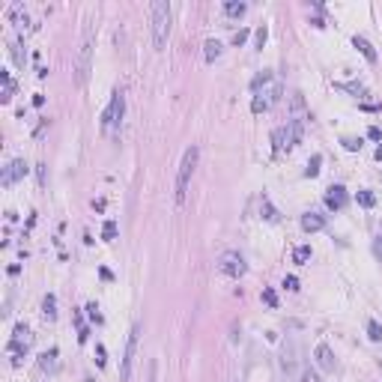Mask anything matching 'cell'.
Masks as SVG:
<instances>
[{
	"label": "cell",
	"instance_id": "cell-1",
	"mask_svg": "<svg viewBox=\"0 0 382 382\" xmlns=\"http://www.w3.org/2000/svg\"><path fill=\"white\" fill-rule=\"evenodd\" d=\"M251 90H254V102H251V110L260 113V110H269L278 99H281V81L275 78V72H260L257 78L251 81Z\"/></svg>",
	"mask_w": 382,
	"mask_h": 382
},
{
	"label": "cell",
	"instance_id": "cell-2",
	"mask_svg": "<svg viewBox=\"0 0 382 382\" xmlns=\"http://www.w3.org/2000/svg\"><path fill=\"white\" fill-rule=\"evenodd\" d=\"M93 48H96V27L93 21H87L81 30V42H78V60H75V81L81 87L87 84L90 69H93Z\"/></svg>",
	"mask_w": 382,
	"mask_h": 382
},
{
	"label": "cell",
	"instance_id": "cell-3",
	"mask_svg": "<svg viewBox=\"0 0 382 382\" xmlns=\"http://www.w3.org/2000/svg\"><path fill=\"white\" fill-rule=\"evenodd\" d=\"M149 15H152V45L162 51L167 45L170 24H173V3H167V0H156V3L149 6Z\"/></svg>",
	"mask_w": 382,
	"mask_h": 382
},
{
	"label": "cell",
	"instance_id": "cell-4",
	"mask_svg": "<svg viewBox=\"0 0 382 382\" xmlns=\"http://www.w3.org/2000/svg\"><path fill=\"white\" fill-rule=\"evenodd\" d=\"M197 159H200V149L197 146H188L182 152V162H179V170H176V185H173V200L176 203L185 200V191H188L191 173H194V167H197Z\"/></svg>",
	"mask_w": 382,
	"mask_h": 382
},
{
	"label": "cell",
	"instance_id": "cell-5",
	"mask_svg": "<svg viewBox=\"0 0 382 382\" xmlns=\"http://www.w3.org/2000/svg\"><path fill=\"white\" fill-rule=\"evenodd\" d=\"M123 113H126V96H123V90H113V93H110V102H108V108H105V113H102V129H105V132H113V129L123 123Z\"/></svg>",
	"mask_w": 382,
	"mask_h": 382
},
{
	"label": "cell",
	"instance_id": "cell-6",
	"mask_svg": "<svg viewBox=\"0 0 382 382\" xmlns=\"http://www.w3.org/2000/svg\"><path fill=\"white\" fill-rule=\"evenodd\" d=\"M137 340H140V323H135L132 331H129V337H126L123 364H120V379H123V382L132 379V367H135V358H137Z\"/></svg>",
	"mask_w": 382,
	"mask_h": 382
},
{
	"label": "cell",
	"instance_id": "cell-7",
	"mask_svg": "<svg viewBox=\"0 0 382 382\" xmlns=\"http://www.w3.org/2000/svg\"><path fill=\"white\" fill-rule=\"evenodd\" d=\"M218 269H221L224 275H230V278H242V275L248 272V263H245L242 254L227 251V254H221V260H218Z\"/></svg>",
	"mask_w": 382,
	"mask_h": 382
},
{
	"label": "cell",
	"instance_id": "cell-8",
	"mask_svg": "<svg viewBox=\"0 0 382 382\" xmlns=\"http://www.w3.org/2000/svg\"><path fill=\"white\" fill-rule=\"evenodd\" d=\"M301 135H304V120L301 117H293L287 123V129H281V140H284V149H293L301 143Z\"/></svg>",
	"mask_w": 382,
	"mask_h": 382
},
{
	"label": "cell",
	"instance_id": "cell-9",
	"mask_svg": "<svg viewBox=\"0 0 382 382\" xmlns=\"http://www.w3.org/2000/svg\"><path fill=\"white\" fill-rule=\"evenodd\" d=\"M27 164H24V159H15V162H9V167L3 170V185H12V182H18L21 176H27Z\"/></svg>",
	"mask_w": 382,
	"mask_h": 382
},
{
	"label": "cell",
	"instance_id": "cell-10",
	"mask_svg": "<svg viewBox=\"0 0 382 382\" xmlns=\"http://www.w3.org/2000/svg\"><path fill=\"white\" fill-rule=\"evenodd\" d=\"M326 203H328V209H343L347 206V188L343 185H331L328 194H326Z\"/></svg>",
	"mask_w": 382,
	"mask_h": 382
},
{
	"label": "cell",
	"instance_id": "cell-11",
	"mask_svg": "<svg viewBox=\"0 0 382 382\" xmlns=\"http://www.w3.org/2000/svg\"><path fill=\"white\" fill-rule=\"evenodd\" d=\"M323 227H326V218L320 212H304L301 215V230L304 233H317V230H323Z\"/></svg>",
	"mask_w": 382,
	"mask_h": 382
},
{
	"label": "cell",
	"instance_id": "cell-12",
	"mask_svg": "<svg viewBox=\"0 0 382 382\" xmlns=\"http://www.w3.org/2000/svg\"><path fill=\"white\" fill-rule=\"evenodd\" d=\"M314 355H317V364H320L326 373H331V370H334V364H337V361H334V355H331V350L326 347V343H320Z\"/></svg>",
	"mask_w": 382,
	"mask_h": 382
},
{
	"label": "cell",
	"instance_id": "cell-13",
	"mask_svg": "<svg viewBox=\"0 0 382 382\" xmlns=\"http://www.w3.org/2000/svg\"><path fill=\"white\" fill-rule=\"evenodd\" d=\"M57 358H60V350H57V347H51L48 353H42V355H39V370L54 373V370L60 367V361H57Z\"/></svg>",
	"mask_w": 382,
	"mask_h": 382
},
{
	"label": "cell",
	"instance_id": "cell-14",
	"mask_svg": "<svg viewBox=\"0 0 382 382\" xmlns=\"http://www.w3.org/2000/svg\"><path fill=\"white\" fill-rule=\"evenodd\" d=\"M353 45L364 54V60H367V63H376V48L364 39V36H353Z\"/></svg>",
	"mask_w": 382,
	"mask_h": 382
},
{
	"label": "cell",
	"instance_id": "cell-15",
	"mask_svg": "<svg viewBox=\"0 0 382 382\" xmlns=\"http://www.w3.org/2000/svg\"><path fill=\"white\" fill-rule=\"evenodd\" d=\"M221 51H224V45H221L218 39H206V42H203V57H206L209 63H212V60H218V57H221Z\"/></svg>",
	"mask_w": 382,
	"mask_h": 382
},
{
	"label": "cell",
	"instance_id": "cell-16",
	"mask_svg": "<svg viewBox=\"0 0 382 382\" xmlns=\"http://www.w3.org/2000/svg\"><path fill=\"white\" fill-rule=\"evenodd\" d=\"M260 212H263V218H266V221H278V218H281V212L272 206V200L266 197V194L260 197Z\"/></svg>",
	"mask_w": 382,
	"mask_h": 382
},
{
	"label": "cell",
	"instance_id": "cell-17",
	"mask_svg": "<svg viewBox=\"0 0 382 382\" xmlns=\"http://www.w3.org/2000/svg\"><path fill=\"white\" fill-rule=\"evenodd\" d=\"M0 81H3V102H9L12 93H15V81L9 78V72H6V69H0Z\"/></svg>",
	"mask_w": 382,
	"mask_h": 382
},
{
	"label": "cell",
	"instance_id": "cell-18",
	"mask_svg": "<svg viewBox=\"0 0 382 382\" xmlns=\"http://www.w3.org/2000/svg\"><path fill=\"white\" fill-rule=\"evenodd\" d=\"M42 314H45V320H54V317H57V296H45Z\"/></svg>",
	"mask_w": 382,
	"mask_h": 382
},
{
	"label": "cell",
	"instance_id": "cell-19",
	"mask_svg": "<svg viewBox=\"0 0 382 382\" xmlns=\"http://www.w3.org/2000/svg\"><path fill=\"white\" fill-rule=\"evenodd\" d=\"M245 3H242V0H239V3H236V0H227V3H224V12L227 15H233V18H239V15H245Z\"/></svg>",
	"mask_w": 382,
	"mask_h": 382
},
{
	"label": "cell",
	"instance_id": "cell-20",
	"mask_svg": "<svg viewBox=\"0 0 382 382\" xmlns=\"http://www.w3.org/2000/svg\"><path fill=\"white\" fill-rule=\"evenodd\" d=\"M9 51H12L15 66H21V69H24V63H27V51L21 48V42H12V45H9Z\"/></svg>",
	"mask_w": 382,
	"mask_h": 382
},
{
	"label": "cell",
	"instance_id": "cell-21",
	"mask_svg": "<svg viewBox=\"0 0 382 382\" xmlns=\"http://www.w3.org/2000/svg\"><path fill=\"white\" fill-rule=\"evenodd\" d=\"M293 260H296L299 266H304V263L311 260V245H299V248L293 251Z\"/></svg>",
	"mask_w": 382,
	"mask_h": 382
},
{
	"label": "cell",
	"instance_id": "cell-22",
	"mask_svg": "<svg viewBox=\"0 0 382 382\" xmlns=\"http://www.w3.org/2000/svg\"><path fill=\"white\" fill-rule=\"evenodd\" d=\"M320 164H323V156L317 152V156H311L308 167H304V176H320Z\"/></svg>",
	"mask_w": 382,
	"mask_h": 382
},
{
	"label": "cell",
	"instance_id": "cell-23",
	"mask_svg": "<svg viewBox=\"0 0 382 382\" xmlns=\"http://www.w3.org/2000/svg\"><path fill=\"white\" fill-rule=\"evenodd\" d=\"M367 337H370V340H376V343L382 340V326H379L376 320H367Z\"/></svg>",
	"mask_w": 382,
	"mask_h": 382
},
{
	"label": "cell",
	"instance_id": "cell-24",
	"mask_svg": "<svg viewBox=\"0 0 382 382\" xmlns=\"http://www.w3.org/2000/svg\"><path fill=\"white\" fill-rule=\"evenodd\" d=\"M102 236L110 242V239H117V221H105V227H102Z\"/></svg>",
	"mask_w": 382,
	"mask_h": 382
},
{
	"label": "cell",
	"instance_id": "cell-25",
	"mask_svg": "<svg viewBox=\"0 0 382 382\" xmlns=\"http://www.w3.org/2000/svg\"><path fill=\"white\" fill-rule=\"evenodd\" d=\"M358 203H361L364 209H370V206L376 203V197H373V191H358Z\"/></svg>",
	"mask_w": 382,
	"mask_h": 382
},
{
	"label": "cell",
	"instance_id": "cell-26",
	"mask_svg": "<svg viewBox=\"0 0 382 382\" xmlns=\"http://www.w3.org/2000/svg\"><path fill=\"white\" fill-rule=\"evenodd\" d=\"M263 301L269 304V308H278V296H275V290L266 287V290H263Z\"/></svg>",
	"mask_w": 382,
	"mask_h": 382
},
{
	"label": "cell",
	"instance_id": "cell-27",
	"mask_svg": "<svg viewBox=\"0 0 382 382\" xmlns=\"http://www.w3.org/2000/svg\"><path fill=\"white\" fill-rule=\"evenodd\" d=\"M340 143H343V146H347L350 152H358V149H361V137H343Z\"/></svg>",
	"mask_w": 382,
	"mask_h": 382
},
{
	"label": "cell",
	"instance_id": "cell-28",
	"mask_svg": "<svg viewBox=\"0 0 382 382\" xmlns=\"http://www.w3.org/2000/svg\"><path fill=\"white\" fill-rule=\"evenodd\" d=\"M337 87L347 93H355V96H364V84H337Z\"/></svg>",
	"mask_w": 382,
	"mask_h": 382
},
{
	"label": "cell",
	"instance_id": "cell-29",
	"mask_svg": "<svg viewBox=\"0 0 382 382\" xmlns=\"http://www.w3.org/2000/svg\"><path fill=\"white\" fill-rule=\"evenodd\" d=\"M284 287H287L290 293H296V290H299V278H296V275H287V278H284Z\"/></svg>",
	"mask_w": 382,
	"mask_h": 382
},
{
	"label": "cell",
	"instance_id": "cell-30",
	"mask_svg": "<svg viewBox=\"0 0 382 382\" xmlns=\"http://www.w3.org/2000/svg\"><path fill=\"white\" fill-rule=\"evenodd\" d=\"M248 42V30L242 27V30H236V36H233V45H245Z\"/></svg>",
	"mask_w": 382,
	"mask_h": 382
},
{
	"label": "cell",
	"instance_id": "cell-31",
	"mask_svg": "<svg viewBox=\"0 0 382 382\" xmlns=\"http://www.w3.org/2000/svg\"><path fill=\"white\" fill-rule=\"evenodd\" d=\"M266 36H269V30H266V24H263V27L257 30V48H263V45H266Z\"/></svg>",
	"mask_w": 382,
	"mask_h": 382
},
{
	"label": "cell",
	"instance_id": "cell-32",
	"mask_svg": "<svg viewBox=\"0 0 382 382\" xmlns=\"http://www.w3.org/2000/svg\"><path fill=\"white\" fill-rule=\"evenodd\" d=\"M96 355H99V358H96V361H99V367H105V364H108V358H105V347H102V343H96Z\"/></svg>",
	"mask_w": 382,
	"mask_h": 382
},
{
	"label": "cell",
	"instance_id": "cell-33",
	"mask_svg": "<svg viewBox=\"0 0 382 382\" xmlns=\"http://www.w3.org/2000/svg\"><path fill=\"white\" fill-rule=\"evenodd\" d=\"M301 382H320V376H317V373H314V370L308 367V370L301 373Z\"/></svg>",
	"mask_w": 382,
	"mask_h": 382
},
{
	"label": "cell",
	"instance_id": "cell-34",
	"mask_svg": "<svg viewBox=\"0 0 382 382\" xmlns=\"http://www.w3.org/2000/svg\"><path fill=\"white\" fill-rule=\"evenodd\" d=\"M367 137H370V140H382V129L370 126V129H367Z\"/></svg>",
	"mask_w": 382,
	"mask_h": 382
},
{
	"label": "cell",
	"instance_id": "cell-35",
	"mask_svg": "<svg viewBox=\"0 0 382 382\" xmlns=\"http://www.w3.org/2000/svg\"><path fill=\"white\" fill-rule=\"evenodd\" d=\"M87 311H90V320L102 323V314H99V308H96V304H87Z\"/></svg>",
	"mask_w": 382,
	"mask_h": 382
},
{
	"label": "cell",
	"instance_id": "cell-36",
	"mask_svg": "<svg viewBox=\"0 0 382 382\" xmlns=\"http://www.w3.org/2000/svg\"><path fill=\"white\" fill-rule=\"evenodd\" d=\"M149 382H159V364L156 361L149 364Z\"/></svg>",
	"mask_w": 382,
	"mask_h": 382
},
{
	"label": "cell",
	"instance_id": "cell-37",
	"mask_svg": "<svg viewBox=\"0 0 382 382\" xmlns=\"http://www.w3.org/2000/svg\"><path fill=\"white\" fill-rule=\"evenodd\" d=\"M33 105H36V108H42V105H45V96H42V93H36V96H33Z\"/></svg>",
	"mask_w": 382,
	"mask_h": 382
},
{
	"label": "cell",
	"instance_id": "cell-38",
	"mask_svg": "<svg viewBox=\"0 0 382 382\" xmlns=\"http://www.w3.org/2000/svg\"><path fill=\"white\" fill-rule=\"evenodd\" d=\"M376 254L382 257V227H379V239H376Z\"/></svg>",
	"mask_w": 382,
	"mask_h": 382
},
{
	"label": "cell",
	"instance_id": "cell-39",
	"mask_svg": "<svg viewBox=\"0 0 382 382\" xmlns=\"http://www.w3.org/2000/svg\"><path fill=\"white\" fill-rule=\"evenodd\" d=\"M376 162H382V143H379V149H376Z\"/></svg>",
	"mask_w": 382,
	"mask_h": 382
}]
</instances>
